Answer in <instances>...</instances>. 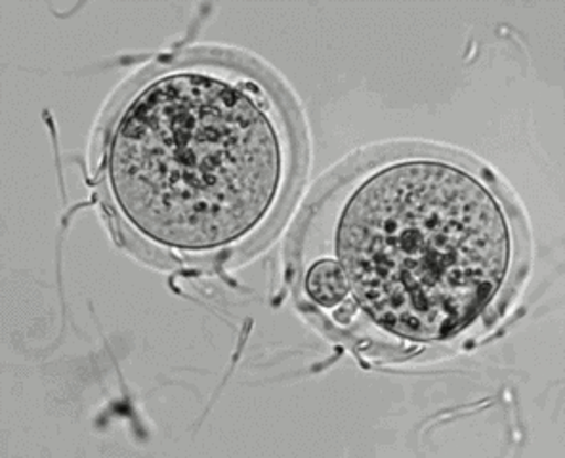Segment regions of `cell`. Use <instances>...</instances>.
<instances>
[{
  "mask_svg": "<svg viewBox=\"0 0 565 458\" xmlns=\"http://www.w3.org/2000/svg\"><path fill=\"white\" fill-rule=\"evenodd\" d=\"M522 211L472 157L390 146L319 188L290 243L297 300L371 360H436L507 319L525 281Z\"/></svg>",
  "mask_w": 565,
  "mask_h": 458,
  "instance_id": "cell-1",
  "label": "cell"
},
{
  "mask_svg": "<svg viewBox=\"0 0 565 458\" xmlns=\"http://www.w3.org/2000/svg\"><path fill=\"white\" fill-rule=\"evenodd\" d=\"M99 188L119 239L164 268L247 256L276 232L305 170L295 102L227 50L163 57L107 117Z\"/></svg>",
  "mask_w": 565,
  "mask_h": 458,
  "instance_id": "cell-2",
  "label": "cell"
}]
</instances>
